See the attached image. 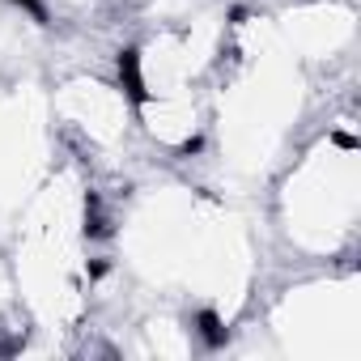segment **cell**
<instances>
[{
	"mask_svg": "<svg viewBox=\"0 0 361 361\" xmlns=\"http://www.w3.org/2000/svg\"><path fill=\"white\" fill-rule=\"evenodd\" d=\"M119 85L128 90V98H132L136 106L149 102V90H145V77H140V51H136V47L119 51Z\"/></svg>",
	"mask_w": 361,
	"mask_h": 361,
	"instance_id": "obj_1",
	"label": "cell"
},
{
	"mask_svg": "<svg viewBox=\"0 0 361 361\" xmlns=\"http://www.w3.org/2000/svg\"><path fill=\"white\" fill-rule=\"evenodd\" d=\"M196 331H200V340H204L209 348H221V344H226V323H221L217 310H200V314H196Z\"/></svg>",
	"mask_w": 361,
	"mask_h": 361,
	"instance_id": "obj_2",
	"label": "cell"
},
{
	"mask_svg": "<svg viewBox=\"0 0 361 361\" xmlns=\"http://www.w3.org/2000/svg\"><path fill=\"white\" fill-rule=\"evenodd\" d=\"M85 234H90V238H106V234H111V221L102 217L98 196H85Z\"/></svg>",
	"mask_w": 361,
	"mask_h": 361,
	"instance_id": "obj_3",
	"label": "cell"
},
{
	"mask_svg": "<svg viewBox=\"0 0 361 361\" xmlns=\"http://www.w3.org/2000/svg\"><path fill=\"white\" fill-rule=\"evenodd\" d=\"M13 5H22L35 22H43V26H47V9H43V0H13Z\"/></svg>",
	"mask_w": 361,
	"mask_h": 361,
	"instance_id": "obj_4",
	"label": "cell"
},
{
	"mask_svg": "<svg viewBox=\"0 0 361 361\" xmlns=\"http://www.w3.org/2000/svg\"><path fill=\"white\" fill-rule=\"evenodd\" d=\"M336 145H340V149H357V140H353L348 132H336Z\"/></svg>",
	"mask_w": 361,
	"mask_h": 361,
	"instance_id": "obj_5",
	"label": "cell"
},
{
	"mask_svg": "<svg viewBox=\"0 0 361 361\" xmlns=\"http://www.w3.org/2000/svg\"><path fill=\"white\" fill-rule=\"evenodd\" d=\"M90 276H106V259H94L90 264Z\"/></svg>",
	"mask_w": 361,
	"mask_h": 361,
	"instance_id": "obj_6",
	"label": "cell"
}]
</instances>
